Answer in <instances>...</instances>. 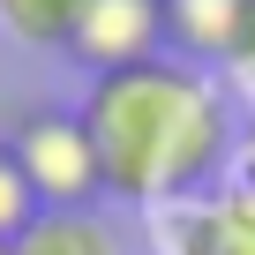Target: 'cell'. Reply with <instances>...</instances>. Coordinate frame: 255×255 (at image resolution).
<instances>
[{"label":"cell","instance_id":"obj_1","mask_svg":"<svg viewBox=\"0 0 255 255\" xmlns=\"http://www.w3.org/2000/svg\"><path fill=\"white\" fill-rule=\"evenodd\" d=\"M83 128L105 165V195L120 203H195L233 150V113L225 90L188 60H150L128 75H98L83 98Z\"/></svg>","mask_w":255,"mask_h":255},{"label":"cell","instance_id":"obj_2","mask_svg":"<svg viewBox=\"0 0 255 255\" xmlns=\"http://www.w3.org/2000/svg\"><path fill=\"white\" fill-rule=\"evenodd\" d=\"M38 210H98L105 203V165H98V143L83 128V105H30L8 135Z\"/></svg>","mask_w":255,"mask_h":255},{"label":"cell","instance_id":"obj_3","mask_svg":"<svg viewBox=\"0 0 255 255\" xmlns=\"http://www.w3.org/2000/svg\"><path fill=\"white\" fill-rule=\"evenodd\" d=\"M68 60L90 68V83L165 60V0H83L68 30Z\"/></svg>","mask_w":255,"mask_h":255},{"label":"cell","instance_id":"obj_4","mask_svg":"<svg viewBox=\"0 0 255 255\" xmlns=\"http://www.w3.org/2000/svg\"><path fill=\"white\" fill-rule=\"evenodd\" d=\"M248 0H165V53L188 68H233Z\"/></svg>","mask_w":255,"mask_h":255},{"label":"cell","instance_id":"obj_5","mask_svg":"<svg viewBox=\"0 0 255 255\" xmlns=\"http://www.w3.org/2000/svg\"><path fill=\"white\" fill-rule=\"evenodd\" d=\"M8 255H128V240L105 210H38L8 240Z\"/></svg>","mask_w":255,"mask_h":255},{"label":"cell","instance_id":"obj_6","mask_svg":"<svg viewBox=\"0 0 255 255\" xmlns=\"http://www.w3.org/2000/svg\"><path fill=\"white\" fill-rule=\"evenodd\" d=\"M75 15H83V0H0V30L15 45H45V53H68Z\"/></svg>","mask_w":255,"mask_h":255},{"label":"cell","instance_id":"obj_7","mask_svg":"<svg viewBox=\"0 0 255 255\" xmlns=\"http://www.w3.org/2000/svg\"><path fill=\"white\" fill-rule=\"evenodd\" d=\"M30 218H38V195H30V180H23L15 150L0 143V240H15V233H23Z\"/></svg>","mask_w":255,"mask_h":255},{"label":"cell","instance_id":"obj_8","mask_svg":"<svg viewBox=\"0 0 255 255\" xmlns=\"http://www.w3.org/2000/svg\"><path fill=\"white\" fill-rule=\"evenodd\" d=\"M240 75H255V0H248V30H240V53H233Z\"/></svg>","mask_w":255,"mask_h":255},{"label":"cell","instance_id":"obj_9","mask_svg":"<svg viewBox=\"0 0 255 255\" xmlns=\"http://www.w3.org/2000/svg\"><path fill=\"white\" fill-rule=\"evenodd\" d=\"M240 180H255V135H248V173H240Z\"/></svg>","mask_w":255,"mask_h":255},{"label":"cell","instance_id":"obj_10","mask_svg":"<svg viewBox=\"0 0 255 255\" xmlns=\"http://www.w3.org/2000/svg\"><path fill=\"white\" fill-rule=\"evenodd\" d=\"M0 255H8V240H0Z\"/></svg>","mask_w":255,"mask_h":255}]
</instances>
